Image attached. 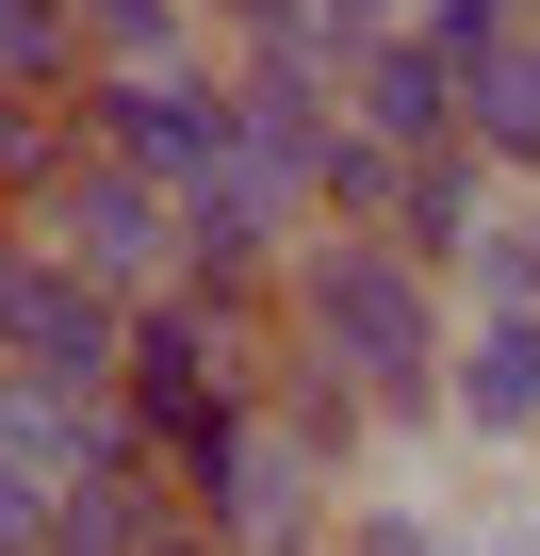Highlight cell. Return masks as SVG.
I'll return each instance as SVG.
<instances>
[{
	"mask_svg": "<svg viewBox=\"0 0 540 556\" xmlns=\"http://www.w3.org/2000/svg\"><path fill=\"white\" fill-rule=\"evenodd\" d=\"M442 295H459V312H540V197H491V213H475V245H459Z\"/></svg>",
	"mask_w": 540,
	"mask_h": 556,
	"instance_id": "10",
	"label": "cell"
},
{
	"mask_svg": "<svg viewBox=\"0 0 540 556\" xmlns=\"http://www.w3.org/2000/svg\"><path fill=\"white\" fill-rule=\"evenodd\" d=\"M115 344H131V312L115 295H83L66 262H0V377H34V393H66V409H115Z\"/></svg>",
	"mask_w": 540,
	"mask_h": 556,
	"instance_id": "4",
	"label": "cell"
},
{
	"mask_svg": "<svg viewBox=\"0 0 540 556\" xmlns=\"http://www.w3.org/2000/svg\"><path fill=\"white\" fill-rule=\"evenodd\" d=\"M66 115H83V148L131 164L148 197H180V180L229 164V66H131V83H83Z\"/></svg>",
	"mask_w": 540,
	"mask_h": 556,
	"instance_id": "3",
	"label": "cell"
},
{
	"mask_svg": "<svg viewBox=\"0 0 540 556\" xmlns=\"http://www.w3.org/2000/svg\"><path fill=\"white\" fill-rule=\"evenodd\" d=\"M66 164H83V115H66V99H34V83H0V213H34Z\"/></svg>",
	"mask_w": 540,
	"mask_h": 556,
	"instance_id": "11",
	"label": "cell"
},
{
	"mask_svg": "<svg viewBox=\"0 0 540 556\" xmlns=\"http://www.w3.org/2000/svg\"><path fill=\"white\" fill-rule=\"evenodd\" d=\"M442 426L475 442V458H540V312H459V344H442Z\"/></svg>",
	"mask_w": 540,
	"mask_h": 556,
	"instance_id": "5",
	"label": "cell"
},
{
	"mask_svg": "<svg viewBox=\"0 0 540 556\" xmlns=\"http://www.w3.org/2000/svg\"><path fill=\"white\" fill-rule=\"evenodd\" d=\"M164 556H213V540H197V523H180V540H164Z\"/></svg>",
	"mask_w": 540,
	"mask_h": 556,
	"instance_id": "14",
	"label": "cell"
},
{
	"mask_svg": "<svg viewBox=\"0 0 540 556\" xmlns=\"http://www.w3.org/2000/svg\"><path fill=\"white\" fill-rule=\"evenodd\" d=\"M328 148H344V99H328V83H229V164L279 197L296 229H312V180H328Z\"/></svg>",
	"mask_w": 540,
	"mask_h": 556,
	"instance_id": "7",
	"label": "cell"
},
{
	"mask_svg": "<svg viewBox=\"0 0 540 556\" xmlns=\"http://www.w3.org/2000/svg\"><path fill=\"white\" fill-rule=\"evenodd\" d=\"M17 245H34V262H66L83 295H115V312L180 295V213H164L131 164H99V148H83V164H66V180L17 213Z\"/></svg>",
	"mask_w": 540,
	"mask_h": 556,
	"instance_id": "2",
	"label": "cell"
},
{
	"mask_svg": "<svg viewBox=\"0 0 540 556\" xmlns=\"http://www.w3.org/2000/svg\"><path fill=\"white\" fill-rule=\"evenodd\" d=\"M180 540V491L131 458V442H99L66 491H50V556H164Z\"/></svg>",
	"mask_w": 540,
	"mask_h": 556,
	"instance_id": "8",
	"label": "cell"
},
{
	"mask_svg": "<svg viewBox=\"0 0 540 556\" xmlns=\"http://www.w3.org/2000/svg\"><path fill=\"white\" fill-rule=\"evenodd\" d=\"M279 344L312 377H344L377 426H442L459 295H442L410 245H377V229H296V262H279Z\"/></svg>",
	"mask_w": 540,
	"mask_h": 556,
	"instance_id": "1",
	"label": "cell"
},
{
	"mask_svg": "<svg viewBox=\"0 0 540 556\" xmlns=\"http://www.w3.org/2000/svg\"><path fill=\"white\" fill-rule=\"evenodd\" d=\"M0 83H34V99H83V50H66V0H0Z\"/></svg>",
	"mask_w": 540,
	"mask_h": 556,
	"instance_id": "13",
	"label": "cell"
},
{
	"mask_svg": "<svg viewBox=\"0 0 540 556\" xmlns=\"http://www.w3.org/2000/svg\"><path fill=\"white\" fill-rule=\"evenodd\" d=\"M328 99H344V131H361V148H393V164L459 148V66H442L426 34H377V50H361V66L328 83Z\"/></svg>",
	"mask_w": 540,
	"mask_h": 556,
	"instance_id": "6",
	"label": "cell"
},
{
	"mask_svg": "<svg viewBox=\"0 0 540 556\" xmlns=\"http://www.w3.org/2000/svg\"><path fill=\"white\" fill-rule=\"evenodd\" d=\"M491 197H507V180H491L475 148H426V164H410V197H393V245H410L426 278H459V245H475V213H491Z\"/></svg>",
	"mask_w": 540,
	"mask_h": 556,
	"instance_id": "9",
	"label": "cell"
},
{
	"mask_svg": "<svg viewBox=\"0 0 540 556\" xmlns=\"http://www.w3.org/2000/svg\"><path fill=\"white\" fill-rule=\"evenodd\" d=\"M328 556H475V523H442V507H410V491H361V507L328 523Z\"/></svg>",
	"mask_w": 540,
	"mask_h": 556,
	"instance_id": "12",
	"label": "cell"
}]
</instances>
